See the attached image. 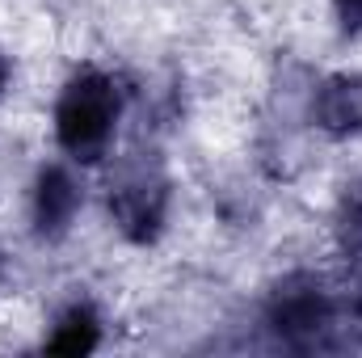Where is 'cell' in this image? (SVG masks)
I'll list each match as a JSON object with an SVG mask.
<instances>
[{"mask_svg": "<svg viewBox=\"0 0 362 358\" xmlns=\"http://www.w3.org/2000/svg\"><path fill=\"white\" fill-rule=\"evenodd\" d=\"M266 329L295 354L362 350V295L325 274H286L266 299Z\"/></svg>", "mask_w": 362, "mask_h": 358, "instance_id": "6da1fadb", "label": "cell"}, {"mask_svg": "<svg viewBox=\"0 0 362 358\" xmlns=\"http://www.w3.org/2000/svg\"><path fill=\"white\" fill-rule=\"evenodd\" d=\"M118 118H122V85L97 68H81L55 101V139L72 161L97 165L110 152Z\"/></svg>", "mask_w": 362, "mask_h": 358, "instance_id": "7a4b0ae2", "label": "cell"}, {"mask_svg": "<svg viewBox=\"0 0 362 358\" xmlns=\"http://www.w3.org/2000/svg\"><path fill=\"white\" fill-rule=\"evenodd\" d=\"M110 215H114L118 232L127 241H135V245H152L165 232L169 173H165L160 156L135 152L114 169V178H110Z\"/></svg>", "mask_w": 362, "mask_h": 358, "instance_id": "3957f363", "label": "cell"}, {"mask_svg": "<svg viewBox=\"0 0 362 358\" xmlns=\"http://www.w3.org/2000/svg\"><path fill=\"white\" fill-rule=\"evenodd\" d=\"M85 202L81 181L72 178V169L64 165H47L34 181V202H30V219H34V236L38 241H64L76 211Z\"/></svg>", "mask_w": 362, "mask_h": 358, "instance_id": "277c9868", "label": "cell"}, {"mask_svg": "<svg viewBox=\"0 0 362 358\" xmlns=\"http://www.w3.org/2000/svg\"><path fill=\"white\" fill-rule=\"evenodd\" d=\"M312 122L333 139L362 135V72L325 76L312 89Z\"/></svg>", "mask_w": 362, "mask_h": 358, "instance_id": "5b68a950", "label": "cell"}, {"mask_svg": "<svg viewBox=\"0 0 362 358\" xmlns=\"http://www.w3.org/2000/svg\"><path fill=\"white\" fill-rule=\"evenodd\" d=\"M97 342H101V321H97V312H93L89 304H72V308L55 321V329H51V337H47V350H51V354H89V350H97Z\"/></svg>", "mask_w": 362, "mask_h": 358, "instance_id": "8992f818", "label": "cell"}, {"mask_svg": "<svg viewBox=\"0 0 362 358\" xmlns=\"http://www.w3.org/2000/svg\"><path fill=\"white\" fill-rule=\"evenodd\" d=\"M337 245H341L346 262L354 270H362V185H354L341 198V211H337Z\"/></svg>", "mask_w": 362, "mask_h": 358, "instance_id": "52a82bcc", "label": "cell"}, {"mask_svg": "<svg viewBox=\"0 0 362 358\" xmlns=\"http://www.w3.org/2000/svg\"><path fill=\"white\" fill-rule=\"evenodd\" d=\"M333 8L346 34H362V0H333Z\"/></svg>", "mask_w": 362, "mask_h": 358, "instance_id": "ba28073f", "label": "cell"}, {"mask_svg": "<svg viewBox=\"0 0 362 358\" xmlns=\"http://www.w3.org/2000/svg\"><path fill=\"white\" fill-rule=\"evenodd\" d=\"M4 85H8V55L0 51V93H4Z\"/></svg>", "mask_w": 362, "mask_h": 358, "instance_id": "9c48e42d", "label": "cell"}, {"mask_svg": "<svg viewBox=\"0 0 362 358\" xmlns=\"http://www.w3.org/2000/svg\"><path fill=\"white\" fill-rule=\"evenodd\" d=\"M0 282H4V258H0Z\"/></svg>", "mask_w": 362, "mask_h": 358, "instance_id": "30bf717a", "label": "cell"}]
</instances>
